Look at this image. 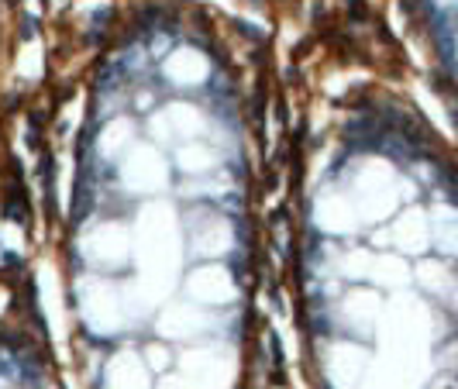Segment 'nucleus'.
<instances>
[{
    "label": "nucleus",
    "mask_w": 458,
    "mask_h": 389,
    "mask_svg": "<svg viewBox=\"0 0 458 389\" xmlns=\"http://www.w3.org/2000/svg\"><path fill=\"white\" fill-rule=\"evenodd\" d=\"M403 7L458 114V0H403Z\"/></svg>",
    "instance_id": "f257e3e1"
},
{
    "label": "nucleus",
    "mask_w": 458,
    "mask_h": 389,
    "mask_svg": "<svg viewBox=\"0 0 458 389\" xmlns=\"http://www.w3.org/2000/svg\"><path fill=\"white\" fill-rule=\"evenodd\" d=\"M24 0H0V59H4V48H7V35L14 31L18 14H21Z\"/></svg>",
    "instance_id": "f03ea898"
}]
</instances>
